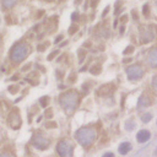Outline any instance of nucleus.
Returning a JSON list of instances; mask_svg holds the SVG:
<instances>
[{
  "label": "nucleus",
  "mask_w": 157,
  "mask_h": 157,
  "mask_svg": "<svg viewBox=\"0 0 157 157\" xmlns=\"http://www.w3.org/2000/svg\"><path fill=\"white\" fill-rule=\"evenodd\" d=\"M59 102H60V105L64 108L65 113L66 114H72L80 102V98H78V93L76 91H69V92H65L60 96L59 98Z\"/></svg>",
  "instance_id": "f257e3e1"
},
{
  "label": "nucleus",
  "mask_w": 157,
  "mask_h": 157,
  "mask_svg": "<svg viewBox=\"0 0 157 157\" xmlns=\"http://www.w3.org/2000/svg\"><path fill=\"white\" fill-rule=\"evenodd\" d=\"M97 132L93 128H81L75 132V139L83 147H90L96 140Z\"/></svg>",
  "instance_id": "f03ea898"
},
{
  "label": "nucleus",
  "mask_w": 157,
  "mask_h": 157,
  "mask_svg": "<svg viewBox=\"0 0 157 157\" xmlns=\"http://www.w3.org/2000/svg\"><path fill=\"white\" fill-rule=\"evenodd\" d=\"M28 52H29V47L27 43L25 42H18L13 45V48L11 49V53H10V59L12 63L15 64H18L21 63L27 55H28Z\"/></svg>",
  "instance_id": "7ed1b4c3"
},
{
  "label": "nucleus",
  "mask_w": 157,
  "mask_h": 157,
  "mask_svg": "<svg viewBox=\"0 0 157 157\" xmlns=\"http://www.w3.org/2000/svg\"><path fill=\"white\" fill-rule=\"evenodd\" d=\"M56 151L61 157H72L74 147L67 140H61L56 145Z\"/></svg>",
  "instance_id": "20e7f679"
},
{
  "label": "nucleus",
  "mask_w": 157,
  "mask_h": 157,
  "mask_svg": "<svg viewBox=\"0 0 157 157\" xmlns=\"http://www.w3.org/2000/svg\"><path fill=\"white\" fill-rule=\"evenodd\" d=\"M49 144H50L49 139H48L45 135H43L42 132H37V134L33 135L32 145H33L34 147L40 148V150H44V148H47V147L49 146Z\"/></svg>",
  "instance_id": "39448f33"
},
{
  "label": "nucleus",
  "mask_w": 157,
  "mask_h": 157,
  "mask_svg": "<svg viewBox=\"0 0 157 157\" xmlns=\"http://www.w3.org/2000/svg\"><path fill=\"white\" fill-rule=\"evenodd\" d=\"M126 75L130 80H140L144 75V69L141 65H131L126 69Z\"/></svg>",
  "instance_id": "423d86ee"
},
{
  "label": "nucleus",
  "mask_w": 157,
  "mask_h": 157,
  "mask_svg": "<svg viewBox=\"0 0 157 157\" xmlns=\"http://www.w3.org/2000/svg\"><path fill=\"white\" fill-rule=\"evenodd\" d=\"M7 123L12 129H18L21 126V118L17 110H12L7 117Z\"/></svg>",
  "instance_id": "0eeeda50"
},
{
  "label": "nucleus",
  "mask_w": 157,
  "mask_h": 157,
  "mask_svg": "<svg viewBox=\"0 0 157 157\" xmlns=\"http://www.w3.org/2000/svg\"><path fill=\"white\" fill-rule=\"evenodd\" d=\"M148 63L152 67H157V48H153L148 53Z\"/></svg>",
  "instance_id": "6e6552de"
},
{
  "label": "nucleus",
  "mask_w": 157,
  "mask_h": 157,
  "mask_svg": "<svg viewBox=\"0 0 157 157\" xmlns=\"http://www.w3.org/2000/svg\"><path fill=\"white\" fill-rule=\"evenodd\" d=\"M151 103H152L151 98H150L147 94H142V96L139 98V101H137V107H139V108L147 107V105H150Z\"/></svg>",
  "instance_id": "1a4fd4ad"
},
{
  "label": "nucleus",
  "mask_w": 157,
  "mask_h": 157,
  "mask_svg": "<svg viewBox=\"0 0 157 157\" xmlns=\"http://www.w3.org/2000/svg\"><path fill=\"white\" fill-rule=\"evenodd\" d=\"M148 139H150V131H147V130H140L137 132V135H136V140L139 142H141V144L146 142Z\"/></svg>",
  "instance_id": "9d476101"
},
{
  "label": "nucleus",
  "mask_w": 157,
  "mask_h": 157,
  "mask_svg": "<svg viewBox=\"0 0 157 157\" xmlns=\"http://www.w3.org/2000/svg\"><path fill=\"white\" fill-rule=\"evenodd\" d=\"M119 153H121V155H126L130 150H131V145L129 144V142H123V144H120V146H119Z\"/></svg>",
  "instance_id": "9b49d317"
},
{
  "label": "nucleus",
  "mask_w": 157,
  "mask_h": 157,
  "mask_svg": "<svg viewBox=\"0 0 157 157\" xmlns=\"http://www.w3.org/2000/svg\"><path fill=\"white\" fill-rule=\"evenodd\" d=\"M16 2H17V0H2V6L5 9H11Z\"/></svg>",
  "instance_id": "f8f14e48"
},
{
  "label": "nucleus",
  "mask_w": 157,
  "mask_h": 157,
  "mask_svg": "<svg viewBox=\"0 0 157 157\" xmlns=\"http://www.w3.org/2000/svg\"><path fill=\"white\" fill-rule=\"evenodd\" d=\"M125 126H126V130L131 131V130L135 128V120H134V119H128V120L125 121Z\"/></svg>",
  "instance_id": "ddd939ff"
},
{
  "label": "nucleus",
  "mask_w": 157,
  "mask_h": 157,
  "mask_svg": "<svg viewBox=\"0 0 157 157\" xmlns=\"http://www.w3.org/2000/svg\"><path fill=\"white\" fill-rule=\"evenodd\" d=\"M151 118H152V115H151L150 113H145V114H142L141 120H142L144 123H148V121L151 120Z\"/></svg>",
  "instance_id": "4468645a"
},
{
  "label": "nucleus",
  "mask_w": 157,
  "mask_h": 157,
  "mask_svg": "<svg viewBox=\"0 0 157 157\" xmlns=\"http://www.w3.org/2000/svg\"><path fill=\"white\" fill-rule=\"evenodd\" d=\"M39 102H40V105H42V107H47V104H48V102H49V97H47V96H45V97H42Z\"/></svg>",
  "instance_id": "2eb2a0df"
},
{
  "label": "nucleus",
  "mask_w": 157,
  "mask_h": 157,
  "mask_svg": "<svg viewBox=\"0 0 157 157\" xmlns=\"http://www.w3.org/2000/svg\"><path fill=\"white\" fill-rule=\"evenodd\" d=\"M17 91H18V87L17 86H10L9 87V92L10 93H16Z\"/></svg>",
  "instance_id": "dca6fc26"
},
{
  "label": "nucleus",
  "mask_w": 157,
  "mask_h": 157,
  "mask_svg": "<svg viewBox=\"0 0 157 157\" xmlns=\"http://www.w3.org/2000/svg\"><path fill=\"white\" fill-rule=\"evenodd\" d=\"M152 86H153V88H157V75L153 76V78H152Z\"/></svg>",
  "instance_id": "f3484780"
},
{
  "label": "nucleus",
  "mask_w": 157,
  "mask_h": 157,
  "mask_svg": "<svg viewBox=\"0 0 157 157\" xmlns=\"http://www.w3.org/2000/svg\"><path fill=\"white\" fill-rule=\"evenodd\" d=\"M76 31H77V26H75V25H74V26H71V27H70V34L75 33Z\"/></svg>",
  "instance_id": "a211bd4d"
},
{
  "label": "nucleus",
  "mask_w": 157,
  "mask_h": 157,
  "mask_svg": "<svg viewBox=\"0 0 157 157\" xmlns=\"http://www.w3.org/2000/svg\"><path fill=\"white\" fill-rule=\"evenodd\" d=\"M71 18H72V21H77V18H78V13H77V12H74V13L71 15Z\"/></svg>",
  "instance_id": "6ab92c4d"
},
{
  "label": "nucleus",
  "mask_w": 157,
  "mask_h": 157,
  "mask_svg": "<svg viewBox=\"0 0 157 157\" xmlns=\"http://www.w3.org/2000/svg\"><path fill=\"white\" fill-rule=\"evenodd\" d=\"M58 53H59V50H55V52H53V53H52V54L48 56V59H49V60H52V59H53V58H54V56H55Z\"/></svg>",
  "instance_id": "aec40b11"
},
{
  "label": "nucleus",
  "mask_w": 157,
  "mask_h": 157,
  "mask_svg": "<svg viewBox=\"0 0 157 157\" xmlns=\"http://www.w3.org/2000/svg\"><path fill=\"white\" fill-rule=\"evenodd\" d=\"M45 126H47V128H55V126H56V124H55V123H53V121H50V123H47V124H45Z\"/></svg>",
  "instance_id": "412c9836"
},
{
  "label": "nucleus",
  "mask_w": 157,
  "mask_h": 157,
  "mask_svg": "<svg viewBox=\"0 0 157 157\" xmlns=\"http://www.w3.org/2000/svg\"><path fill=\"white\" fill-rule=\"evenodd\" d=\"M134 50V48L132 47H129V48H126V50H124V54H128V53H131Z\"/></svg>",
  "instance_id": "4be33fe9"
},
{
  "label": "nucleus",
  "mask_w": 157,
  "mask_h": 157,
  "mask_svg": "<svg viewBox=\"0 0 157 157\" xmlns=\"http://www.w3.org/2000/svg\"><path fill=\"white\" fill-rule=\"evenodd\" d=\"M0 157H12V156H11L9 152H2V153L0 155Z\"/></svg>",
  "instance_id": "5701e85b"
},
{
  "label": "nucleus",
  "mask_w": 157,
  "mask_h": 157,
  "mask_svg": "<svg viewBox=\"0 0 157 157\" xmlns=\"http://www.w3.org/2000/svg\"><path fill=\"white\" fill-rule=\"evenodd\" d=\"M144 13H145V15L148 13V6H147V5H144Z\"/></svg>",
  "instance_id": "b1692460"
},
{
  "label": "nucleus",
  "mask_w": 157,
  "mask_h": 157,
  "mask_svg": "<svg viewBox=\"0 0 157 157\" xmlns=\"http://www.w3.org/2000/svg\"><path fill=\"white\" fill-rule=\"evenodd\" d=\"M103 157H114V155H113L112 152H107V153L103 155Z\"/></svg>",
  "instance_id": "393cba45"
},
{
  "label": "nucleus",
  "mask_w": 157,
  "mask_h": 157,
  "mask_svg": "<svg viewBox=\"0 0 157 157\" xmlns=\"http://www.w3.org/2000/svg\"><path fill=\"white\" fill-rule=\"evenodd\" d=\"M61 38H63L61 36H59V37H56V39H55V43H58V42H59V40H60Z\"/></svg>",
  "instance_id": "a878e982"
},
{
  "label": "nucleus",
  "mask_w": 157,
  "mask_h": 157,
  "mask_svg": "<svg viewBox=\"0 0 157 157\" xmlns=\"http://www.w3.org/2000/svg\"><path fill=\"white\" fill-rule=\"evenodd\" d=\"M97 1H98V0H92V6H96V4H97Z\"/></svg>",
  "instance_id": "bb28decb"
},
{
  "label": "nucleus",
  "mask_w": 157,
  "mask_h": 157,
  "mask_svg": "<svg viewBox=\"0 0 157 157\" xmlns=\"http://www.w3.org/2000/svg\"><path fill=\"white\" fill-rule=\"evenodd\" d=\"M155 155H157V150H156V151H155Z\"/></svg>",
  "instance_id": "cd10ccee"
},
{
  "label": "nucleus",
  "mask_w": 157,
  "mask_h": 157,
  "mask_svg": "<svg viewBox=\"0 0 157 157\" xmlns=\"http://www.w3.org/2000/svg\"><path fill=\"white\" fill-rule=\"evenodd\" d=\"M156 6H157V1H156Z\"/></svg>",
  "instance_id": "c85d7f7f"
},
{
  "label": "nucleus",
  "mask_w": 157,
  "mask_h": 157,
  "mask_svg": "<svg viewBox=\"0 0 157 157\" xmlns=\"http://www.w3.org/2000/svg\"><path fill=\"white\" fill-rule=\"evenodd\" d=\"M0 22H1V21H0Z\"/></svg>",
  "instance_id": "c756f323"
}]
</instances>
